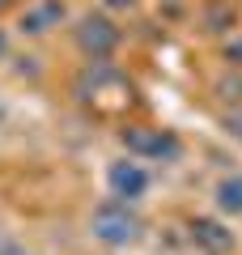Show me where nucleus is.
Instances as JSON below:
<instances>
[{
    "label": "nucleus",
    "instance_id": "obj_1",
    "mask_svg": "<svg viewBox=\"0 0 242 255\" xmlns=\"http://www.w3.org/2000/svg\"><path fill=\"white\" fill-rule=\"evenodd\" d=\"M72 94H77L85 107L102 111V115H119V111H127V107L136 102V85L127 81L111 60H107V64H90V68L77 77Z\"/></svg>",
    "mask_w": 242,
    "mask_h": 255
},
{
    "label": "nucleus",
    "instance_id": "obj_2",
    "mask_svg": "<svg viewBox=\"0 0 242 255\" xmlns=\"http://www.w3.org/2000/svg\"><path fill=\"white\" fill-rule=\"evenodd\" d=\"M90 234L98 238L102 247H111V251H123V247H136L144 238V221H140V213H136L127 200H115V196H111V200L94 204Z\"/></svg>",
    "mask_w": 242,
    "mask_h": 255
},
{
    "label": "nucleus",
    "instance_id": "obj_3",
    "mask_svg": "<svg viewBox=\"0 0 242 255\" xmlns=\"http://www.w3.org/2000/svg\"><path fill=\"white\" fill-rule=\"evenodd\" d=\"M119 145L127 149V157L136 162H179L183 157V140L170 128H149V124H127L119 132Z\"/></svg>",
    "mask_w": 242,
    "mask_h": 255
},
{
    "label": "nucleus",
    "instance_id": "obj_4",
    "mask_svg": "<svg viewBox=\"0 0 242 255\" xmlns=\"http://www.w3.org/2000/svg\"><path fill=\"white\" fill-rule=\"evenodd\" d=\"M72 38H77V51L90 64H107L111 55L119 51V43H123V30H119L115 17H107V13H85V17L72 26Z\"/></svg>",
    "mask_w": 242,
    "mask_h": 255
},
{
    "label": "nucleus",
    "instance_id": "obj_5",
    "mask_svg": "<svg viewBox=\"0 0 242 255\" xmlns=\"http://www.w3.org/2000/svg\"><path fill=\"white\" fill-rule=\"evenodd\" d=\"M149 183H153V174L144 170L136 157H123V162H111V166H107V187H111L115 200L136 204L144 191H149Z\"/></svg>",
    "mask_w": 242,
    "mask_h": 255
},
{
    "label": "nucleus",
    "instance_id": "obj_6",
    "mask_svg": "<svg viewBox=\"0 0 242 255\" xmlns=\"http://www.w3.org/2000/svg\"><path fill=\"white\" fill-rule=\"evenodd\" d=\"M187 238H191V247H200L204 255H230L234 247H238L230 221H221V217H191L187 221Z\"/></svg>",
    "mask_w": 242,
    "mask_h": 255
},
{
    "label": "nucleus",
    "instance_id": "obj_7",
    "mask_svg": "<svg viewBox=\"0 0 242 255\" xmlns=\"http://www.w3.org/2000/svg\"><path fill=\"white\" fill-rule=\"evenodd\" d=\"M64 17H68V4H64V0H34V4L21 9L17 30H21L26 38H38V34H51Z\"/></svg>",
    "mask_w": 242,
    "mask_h": 255
},
{
    "label": "nucleus",
    "instance_id": "obj_8",
    "mask_svg": "<svg viewBox=\"0 0 242 255\" xmlns=\"http://www.w3.org/2000/svg\"><path fill=\"white\" fill-rule=\"evenodd\" d=\"M242 21V4L238 0H204V9H200V26L208 34H225L230 38Z\"/></svg>",
    "mask_w": 242,
    "mask_h": 255
},
{
    "label": "nucleus",
    "instance_id": "obj_9",
    "mask_svg": "<svg viewBox=\"0 0 242 255\" xmlns=\"http://www.w3.org/2000/svg\"><path fill=\"white\" fill-rule=\"evenodd\" d=\"M213 204L225 217H242V174H221V179H217Z\"/></svg>",
    "mask_w": 242,
    "mask_h": 255
},
{
    "label": "nucleus",
    "instance_id": "obj_10",
    "mask_svg": "<svg viewBox=\"0 0 242 255\" xmlns=\"http://www.w3.org/2000/svg\"><path fill=\"white\" fill-rule=\"evenodd\" d=\"M217 98L221 102H242V73H230L217 81Z\"/></svg>",
    "mask_w": 242,
    "mask_h": 255
},
{
    "label": "nucleus",
    "instance_id": "obj_11",
    "mask_svg": "<svg viewBox=\"0 0 242 255\" xmlns=\"http://www.w3.org/2000/svg\"><path fill=\"white\" fill-rule=\"evenodd\" d=\"M221 60L230 64V68H242V30H234V34L225 38V47H221Z\"/></svg>",
    "mask_w": 242,
    "mask_h": 255
},
{
    "label": "nucleus",
    "instance_id": "obj_12",
    "mask_svg": "<svg viewBox=\"0 0 242 255\" xmlns=\"http://www.w3.org/2000/svg\"><path fill=\"white\" fill-rule=\"evenodd\" d=\"M0 255H30L26 247L17 243V238H9V234H0Z\"/></svg>",
    "mask_w": 242,
    "mask_h": 255
},
{
    "label": "nucleus",
    "instance_id": "obj_13",
    "mask_svg": "<svg viewBox=\"0 0 242 255\" xmlns=\"http://www.w3.org/2000/svg\"><path fill=\"white\" fill-rule=\"evenodd\" d=\"M225 132H230L234 140H242V111H230V115H225Z\"/></svg>",
    "mask_w": 242,
    "mask_h": 255
},
{
    "label": "nucleus",
    "instance_id": "obj_14",
    "mask_svg": "<svg viewBox=\"0 0 242 255\" xmlns=\"http://www.w3.org/2000/svg\"><path fill=\"white\" fill-rule=\"evenodd\" d=\"M140 0H102V9H111V13H123V9H136Z\"/></svg>",
    "mask_w": 242,
    "mask_h": 255
},
{
    "label": "nucleus",
    "instance_id": "obj_15",
    "mask_svg": "<svg viewBox=\"0 0 242 255\" xmlns=\"http://www.w3.org/2000/svg\"><path fill=\"white\" fill-rule=\"evenodd\" d=\"M4 55H9V34L0 30V60H4Z\"/></svg>",
    "mask_w": 242,
    "mask_h": 255
},
{
    "label": "nucleus",
    "instance_id": "obj_16",
    "mask_svg": "<svg viewBox=\"0 0 242 255\" xmlns=\"http://www.w3.org/2000/svg\"><path fill=\"white\" fill-rule=\"evenodd\" d=\"M9 4H13V0H0V13H4V9H9Z\"/></svg>",
    "mask_w": 242,
    "mask_h": 255
},
{
    "label": "nucleus",
    "instance_id": "obj_17",
    "mask_svg": "<svg viewBox=\"0 0 242 255\" xmlns=\"http://www.w3.org/2000/svg\"><path fill=\"white\" fill-rule=\"evenodd\" d=\"M0 234H4V230H0Z\"/></svg>",
    "mask_w": 242,
    "mask_h": 255
}]
</instances>
